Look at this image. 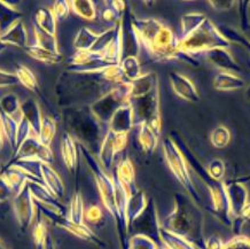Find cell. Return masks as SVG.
Masks as SVG:
<instances>
[{
    "mask_svg": "<svg viewBox=\"0 0 250 249\" xmlns=\"http://www.w3.org/2000/svg\"><path fill=\"white\" fill-rule=\"evenodd\" d=\"M109 68L103 73L95 74L63 71L55 84L58 104L62 108L91 106L111 88L117 86Z\"/></svg>",
    "mask_w": 250,
    "mask_h": 249,
    "instance_id": "6da1fadb",
    "label": "cell"
},
{
    "mask_svg": "<svg viewBox=\"0 0 250 249\" xmlns=\"http://www.w3.org/2000/svg\"><path fill=\"white\" fill-rule=\"evenodd\" d=\"M132 24L141 45L155 61H179L199 67V61L179 48V38L169 28L155 19H137L132 15Z\"/></svg>",
    "mask_w": 250,
    "mask_h": 249,
    "instance_id": "7a4b0ae2",
    "label": "cell"
},
{
    "mask_svg": "<svg viewBox=\"0 0 250 249\" xmlns=\"http://www.w3.org/2000/svg\"><path fill=\"white\" fill-rule=\"evenodd\" d=\"M173 199V210L161 228L186 239L197 249H205V217L201 209L183 193H174Z\"/></svg>",
    "mask_w": 250,
    "mask_h": 249,
    "instance_id": "3957f363",
    "label": "cell"
},
{
    "mask_svg": "<svg viewBox=\"0 0 250 249\" xmlns=\"http://www.w3.org/2000/svg\"><path fill=\"white\" fill-rule=\"evenodd\" d=\"M171 138L173 139V142L179 147L180 152L183 153L184 157H185L189 169H192V171L195 173L197 178L201 180L202 184L208 189L210 198H211V206L208 208L210 214L218 219L222 224L232 228L233 216L224 182H220V180H217L210 176L206 166L197 159L195 154L192 152V149L186 145V143L184 142L180 134L172 132L171 133Z\"/></svg>",
    "mask_w": 250,
    "mask_h": 249,
    "instance_id": "277c9868",
    "label": "cell"
},
{
    "mask_svg": "<svg viewBox=\"0 0 250 249\" xmlns=\"http://www.w3.org/2000/svg\"><path fill=\"white\" fill-rule=\"evenodd\" d=\"M65 132L72 137L77 145L84 146L93 155H98L107 131L91 111L90 106L62 108ZM108 126V125H107Z\"/></svg>",
    "mask_w": 250,
    "mask_h": 249,
    "instance_id": "5b68a950",
    "label": "cell"
},
{
    "mask_svg": "<svg viewBox=\"0 0 250 249\" xmlns=\"http://www.w3.org/2000/svg\"><path fill=\"white\" fill-rule=\"evenodd\" d=\"M231 47L229 42L222 35L219 29L208 16L188 37L179 39V48L184 53L189 55L208 52L213 48Z\"/></svg>",
    "mask_w": 250,
    "mask_h": 249,
    "instance_id": "8992f818",
    "label": "cell"
},
{
    "mask_svg": "<svg viewBox=\"0 0 250 249\" xmlns=\"http://www.w3.org/2000/svg\"><path fill=\"white\" fill-rule=\"evenodd\" d=\"M162 149L171 172L173 173V176L182 184L183 187L186 189L189 199L196 206H200V203L202 202V198L200 193L197 192L192 176H190L189 166L187 165L183 153L180 152L179 147L177 146V144L173 142L171 137H167L163 140Z\"/></svg>",
    "mask_w": 250,
    "mask_h": 249,
    "instance_id": "52a82bcc",
    "label": "cell"
},
{
    "mask_svg": "<svg viewBox=\"0 0 250 249\" xmlns=\"http://www.w3.org/2000/svg\"><path fill=\"white\" fill-rule=\"evenodd\" d=\"M78 149L86 161L91 172L93 173L95 184H97L99 193H100L104 208L111 215V217L115 218V216H116V203H115V182L113 176H110L108 171L103 168L99 160L90 150L82 145H78Z\"/></svg>",
    "mask_w": 250,
    "mask_h": 249,
    "instance_id": "ba28073f",
    "label": "cell"
},
{
    "mask_svg": "<svg viewBox=\"0 0 250 249\" xmlns=\"http://www.w3.org/2000/svg\"><path fill=\"white\" fill-rule=\"evenodd\" d=\"M129 103L132 106L134 125L146 123L157 134L161 136L162 121L160 111V88L159 86L149 93L138 98H129Z\"/></svg>",
    "mask_w": 250,
    "mask_h": 249,
    "instance_id": "9c48e42d",
    "label": "cell"
},
{
    "mask_svg": "<svg viewBox=\"0 0 250 249\" xmlns=\"http://www.w3.org/2000/svg\"><path fill=\"white\" fill-rule=\"evenodd\" d=\"M130 83V82H129ZM124 83L120 84L114 88H111L109 92H107L100 99L94 101L91 104V111L93 115L100 121L104 125H108L111 117L120 108L129 101L130 98V84Z\"/></svg>",
    "mask_w": 250,
    "mask_h": 249,
    "instance_id": "30bf717a",
    "label": "cell"
},
{
    "mask_svg": "<svg viewBox=\"0 0 250 249\" xmlns=\"http://www.w3.org/2000/svg\"><path fill=\"white\" fill-rule=\"evenodd\" d=\"M29 188L34 198L35 205L39 211L42 212L45 217L54 222L59 217L67 216V208L60 202L57 196H54L42 183L29 180Z\"/></svg>",
    "mask_w": 250,
    "mask_h": 249,
    "instance_id": "8fae6325",
    "label": "cell"
},
{
    "mask_svg": "<svg viewBox=\"0 0 250 249\" xmlns=\"http://www.w3.org/2000/svg\"><path fill=\"white\" fill-rule=\"evenodd\" d=\"M133 233V235L140 234L145 237L152 239L157 245L161 244V223L159 221V215H157L156 205L153 199H149L147 202L146 208L144 211L129 224V233Z\"/></svg>",
    "mask_w": 250,
    "mask_h": 249,
    "instance_id": "7c38bea8",
    "label": "cell"
},
{
    "mask_svg": "<svg viewBox=\"0 0 250 249\" xmlns=\"http://www.w3.org/2000/svg\"><path fill=\"white\" fill-rule=\"evenodd\" d=\"M15 161H38L42 165L51 166L54 161V155L51 147L42 145L38 136L32 133L20 145L15 153H13L9 162Z\"/></svg>",
    "mask_w": 250,
    "mask_h": 249,
    "instance_id": "4fadbf2b",
    "label": "cell"
},
{
    "mask_svg": "<svg viewBox=\"0 0 250 249\" xmlns=\"http://www.w3.org/2000/svg\"><path fill=\"white\" fill-rule=\"evenodd\" d=\"M13 210H14L15 218L18 221L20 228L25 232L35 221L38 210L30 188H29L28 182L15 193L14 198H13Z\"/></svg>",
    "mask_w": 250,
    "mask_h": 249,
    "instance_id": "5bb4252c",
    "label": "cell"
},
{
    "mask_svg": "<svg viewBox=\"0 0 250 249\" xmlns=\"http://www.w3.org/2000/svg\"><path fill=\"white\" fill-rule=\"evenodd\" d=\"M127 144V134L116 133L108 129L104 142L101 144L98 157L103 168L108 171L113 166L116 154L122 152Z\"/></svg>",
    "mask_w": 250,
    "mask_h": 249,
    "instance_id": "9a60e30c",
    "label": "cell"
},
{
    "mask_svg": "<svg viewBox=\"0 0 250 249\" xmlns=\"http://www.w3.org/2000/svg\"><path fill=\"white\" fill-rule=\"evenodd\" d=\"M122 46H123L122 59L127 57L138 58L141 42L133 28L132 14L126 11H125L123 18H122Z\"/></svg>",
    "mask_w": 250,
    "mask_h": 249,
    "instance_id": "2e32d148",
    "label": "cell"
},
{
    "mask_svg": "<svg viewBox=\"0 0 250 249\" xmlns=\"http://www.w3.org/2000/svg\"><path fill=\"white\" fill-rule=\"evenodd\" d=\"M224 184H225L226 194H228L233 221H234L241 214L243 208L248 205V191H247L245 184L239 182L238 179L228 180V182H224Z\"/></svg>",
    "mask_w": 250,
    "mask_h": 249,
    "instance_id": "e0dca14e",
    "label": "cell"
},
{
    "mask_svg": "<svg viewBox=\"0 0 250 249\" xmlns=\"http://www.w3.org/2000/svg\"><path fill=\"white\" fill-rule=\"evenodd\" d=\"M53 223L58 226V228H63V230L69 232V233H71L72 235H75V237L82 239V240L90 242V244L97 246L99 248H104V242L101 240V239L99 238L87 225L75 224V223L69 221L67 216L59 217L55 219Z\"/></svg>",
    "mask_w": 250,
    "mask_h": 249,
    "instance_id": "ac0fdd59",
    "label": "cell"
},
{
    "mask_svg": "<svg viewBox=\"0 0 250 249\" xmlns=\"http://www.w3.org/2000/svg\"><path fill=\"white\" fill-rule=\"evenodd\" d=\"M169 80L173 92L180 99L194 104L199 103L200 94L197 92L196 86L193 84V82L188 77H186L185 75L180 73H177V71H171L169 74Z\"/></svg>",
    "mask_w": 250,
    "mask_h": 249,
    "instance_id": "d6986e66",
    "label": "cell"
},
{
    "mask_svg": "<svg viewBox=\"0 0 250 249\" xmlns=\"http://www.w3.org/2000/svg\"><path fill=\"white\" fill-rule=\"evenodd\" d=\"M205 57L210 63L224 73L235 74L242 71L241 65L235 61V59L226 48H213V50L206 52Z\"/></svg>",
    "mask_w": 250,
    "mask_h": 249,
    "instance_id": "ffe728a7",
    "label": "cell"
},
{
    "mask_svg": "<svg viewBox=\"0 0 250 249\" xmlns=\"http://www.w3.org/2000/svg\"><path fill=\"white\" fill-rule=\"evenodd\" d=\"M134 126L133 109L129 101L124 104L111 117L108 129L116 133L127 134Z\"/></svg>",
    "mask_w": 250,
    "mask_h": 249,
    "instance_id": "44dd1931",
    "label": "cell"
},
{
    "mask_svg": "<svg viewBox=\"0 0 250 249\" xmlns=\"http://www.w3.org/2000/svg\"><path fill=\"white\" fill-rule=\"evenodd\" d=\"M0 41L2 44L13 45V46L27 48L28 47V31L22 20L16 21L7 30L0 35Z\"/></svg>",
    "mask_w": 250,
    "mask_h": 249,
    "instance_id": "7402d4cb",
    "label": "cell"
},
{
    "mask_svg": "<svg viewBox=\"0 0 250 249\" xmlns=\"http://www.w3.org/2000/svg\"><path fill=\"white\" fill-rule=\"evenodd\" d=\"M130 98H138L149 93L154 88L159 86V76L157 74L146 73L141 74L136 80L130 82Z\"/></svg>",
    "mask_w": 250,
    "mask_h": 249,
    "instance_id": "603a6c76",
    "label": "cell"
},
{
    "mask_svg": "<svg viewBox=\"0 0 250 249\" xmlns=\"http://www.w3.org/2000/svg\"><path fill=\"white\" fill-rule=\"evenodd\" d=\"M42 180L45 187L48 189L54 196L61 200L64 195V184L63 180L55 170L49 165H42Z\"/></svg>",
    "mask_w": 250,
    "mask_h": 249,
    "instance_id": "cb8c5ba5",
    "label": "cell"
},
{
    "mask_svg": "<svg viewBox=\"0 0 250 249\" xmlns=\"http://www.w3.org/2000/svg\"><path fill=\"white\" fill-rule=\"evenodd\" d=\"M78 145L68 132H64L61 139V154L64 166L69 171L75 172L78 166Z\"/></svg>",
    "mask_w": 250,
    "mask_h": 249,
    "instance_id": "d4e9b609",
    "label": "cell"
},
{
    "mask_svg": "<svg viewBox=\"0 0 250 249\" xmlns=\"http://www.w3.org/2000/svg\"><path fill=\"white\" fill-rule=\"evenodd\" d=\"M114 175L126 188L129 194H132L139 189L136 185V171H134V166L130 159H124L123 161H121L115 170Z\"/></svg>",
    "mask_w": 250,
    "mask_h": 249,
    "instance_id": "484cf974",
    "label": "cell"
},
{
    "mask_svg": "<svg viewBox=\"0 0 250 249\" xmlns=\"http://www.w3.org/2000/svg\"><path fill=\"white\" fill-rule=\"evenodd\" d=\"M21 115L30 124L32 132L38 136L41 131L42 116L41 107L38 103L34 99H28L21 104Z\"/></svg>",
    "mask_w": 250,
    "mask_h": 249,
    "instance_id": "4316f807",
    "label": "cell"
},
{
    "mask_svg": "<svg viewBox=\"0 0 250 249\" xmlns=\"http://www.w3.org/2000/svg\"><path fill=\"white\" fill-rule=\"evenodd\" d=\"M213 88L217 91H236L246 86L245 80L235 74L219 71L213 77Z\"/></svg>",
    "mask_w": 250,
    "mask_h": 249,
    "instance_id": "83f0119b",
    "label": "cell"
},
{
    "mask_svg": "<svg viewBox=\"0 0 250 249\" xmlns=\"http://www.w3.org/2000/svg\"><path fill=\"white\" fill-rule=\"evenodd\" d=\"M137 126H139V130H138V142H139L141 149H143L145 154L150 155L156 149L157 144H159L160 134H157L146 123H141Z\"/></svg>",
    "mask_w": 250,
    "mask_h": 249,
    "instance_id": "f1b7e54d",
    "label": "cell"
},
{
    "mask_svg": "<svg viewBox=\"0 0 250 249\" xmlns=\"http://www.w3.org/2000/svg\"><path fill=\"white\" fill-rule=\"evenodd\" d=\"M0 124H1L2 133H4L5 140L8 143L13 153L16 150V138H18V127L19 120L6 114L0 109Z\"/></svg>",
    "mask_w": 250,
    "mask_h": 249,
    "instance_id": "f546056e",
    "label": "cell"
},
{
    "mask_svg": "<svg viewBox=\"0 0 250 249\" xmlns=\"http://www.w3.org/2000/svg\"><path fill=\"white\" fill-rule=\"evenodd\" d=\"M35 25L49 35H57V19L51 8L39 7L36 11Z\"/></svg>",
    "mask_w": 250,
    "mask_h": 249,
    "instance_id": "4dcf8cb0",
    "label": "cell"
},
{
    "mask_svg": "<svg viewBox=\"0 0 250 249\" xmlns=\"http://www.w3.org/2000/svg\"><path fill=\"white\" fill-rule=\"evenodd\" d=\"M147 202L148 199L146 194H145L144 191H140V189H138L137 192L129 195L126 207V218L129 224L144 211V209L147 206Z\"/></svg>",
    "mask_w": 250,
    "mask_h": 249,
    "instance_id": "1f68e13d",
    "label": "cell"
},
{
    "mask_svg": "<svg viewBox=\"0 0 250 249\" xmlns=\"http://www.w3.org/2000/svg\"><path fill=\"white\" fill-rule=\"evenodd\" d=\"M22 13L9 2L0 1V31L5 32L19 20H22Z\"/></svg>",
    "mask_w": 250,
    "mask_h": 249,
    "instance_id": "d6a6232c",
    "label": "cell"
},
{
    "mask_svg": "<svg viewBox=\"0 0 250 249\" xmlns=\"http://www.w3.org/2000/svg\"><path fill=\"white\" fill-rule=\"evenodd\" d=\"M207 19V15L203 13H187L184 14L180 19V37L179 39H184L192 34L195 29L202 23Z\"/></svg>",
    "mask_w": 250,
    "mask_h": 249,
    "instance_id": "836d02e7",
    "label": "cell"
},
{
    "mask_svg": "<svg viewBox=\"0 0 250 249\" xmlns=\"http://www.w3.org/2000/svg\"><path fill=\"white\" fill-rule=\"evenodd\" d=\"M25 52L29 57L37 60L39 62H44L47 64H57L60 63L62 61V54L61 53H53V52L45 50V48L39 47L38 45H28L25 48Z\"/></svg>",
    "mask_w": 250,
    "mask_h": 249,
    "instance_id": "e575fe53",
    "label": "cell"
},
{
    "mask_svg": "<svg viewBox=\"0 0 250 249\" xmlns=\"http://www.w3.org/2000/svg\"><path fill=\"white\" fill-rule=\"evenodd\" d=\"M161 244L167 249H197L193 244H190L188 240L184 239L180 235H177L172 232L164 230L161 228L160 232Z\"/></svg>",
    "mask_w": 250,
    "mask_h": 249,
    "instance_id": "d590c367",
    "label": "cell"
},
{
    "mask_svg": "<svg viewBox=\"0 0 250 249\" xmlns=\"http://www.w3.org/2000/svg\"><path fill=\"white\" fill-rule=\"evenodd\" d=\"M98 38L99 34L92 31L90 28L83 27L78 30L74 39V46L77 51H91Z\"/></svg>",
    "mask_w": 250,
    "mask_h": 249,
    "instance_id": "8d00e7d4",
    "label": "cell"
},
{
    "mask_svg": "<svg viewBox=\"0 0 250 249\" xmlns=\"http://www.w3.org/2000/svg\"><path fill=\"white\" fill-rule=\"evenodd\" d=\"M69 2H70L71 11L80 18L87 21H93L97 18V8L91 0H74Z\"/></svg>",
    "mask_w": 250,
    "mask_h": 249,
    "instance_id": "74e56055",
    "label": "cell"
},
{
    "mask_svg": "<svg viewBox=\"0 0 250 249\" xmlns=\"http://www.w3.org/2000/svg\"><path fill=\"white\" fill-rule=\"evenodd\" d=\"M107 6L101 12V19L106 22H120L126 11L124 1H106Z\"/></svg>",
    "mask_w": 250,
    "mask_h": 249,
    "instance_id": "f35d334b",
    "label": "cell"
},
{
    "mask_svg": "<svg viewBox=\"0 0 250 249\" xmlns=\"http://www.w3.org/2000/svg\"><path fill=\"white\" fill-rule=\"evenodd\" d=\"M67 217L69 218V221L75 223V224H85V209L83 198H82L81 193H75V195L72 196Z\"/></svg>",
    "mask_w": 250,
    "mask_h": 249,
    "instance_id": "ab89813d",
    "label": "cell"
},
{
    "mask_svg": "<svg viewBox=\"0 0 250 249\" xmlns=\"http://www.w3.org/2000/svg\"><path fill=\"white\" fill-rule=\"evenodd\" d=\"M15 75L18 77L20 84H22L23 86L27 87L28 90H30L31 92H36L38 91V81L37 77L35 76V74L32 73L30 68H28L24 64H19L16 67Z\"/></svg>",
    "mask_w": 250,
    "mask_h": 249,
    "instance_id": "60d3db41",
    "label": "cell"
},
{
    "mask_svg": "<svg viewBox=\"0 0 250 249\" xmlns=\"http://www.w3.org/2000/svg\"><path fill=\"white\" fill-rule=\"evenodd\" d=\"M34 34L36 39V45H38L39 47L45 48V50L53 52V53H60L58 46L57 37L53 35H49L47 32L42 31V29L34 25Z\"/></svg>",
    "mask_w": 250,
    "mask_h": 249,
    "instance_id": "b9f144b4",
    "label": "cell"
},
{
    "mask_svg": "<svg viewBox=\"0 0 250 249\" xmlns=\"http://www.w3.org/2000/svg\"><path fill=\"white\" fill-rule=\"evenodd\" d=\"M55 133H57V123H55V121L49 116L42 117L41 131H39L38 134V138L42 145L48 147L51 146L55 137Z\"/></svg>",
    "mask_w": 250,
    "mask_h": 249,
    "instance_id": "7bdbcfd3",
    "label": "cell"
},
{
    "mask_svg": "<svg viewBox=\"0 0 250 249\" xmlns=\"http://www.w3.org/2000/svg\"><path fill=\"white\" fill-rule=\"evenodd\" d=\"M120 65L125 78L129 82L136 80L141 75L140 62L137 57H127L122 59Z\"/></svg>",
    "mask_w": 250,
    "mask_h": 249,
    "instance_id": "ee69618b",
    "label": "cell"
},
{
    "mask_svg": "<svg viewBox=\"0 0 250 249\" xmlns=\"http://www.w3.org/2000/svg\"><path fill=\"white\" fill-rule=\"evenodd\" d=\"M219 31L222 32V35L229 42V44H238L240 46H242L246 51H248L250 54V39L247 38L245 35L240 34L238 30L233 29L229 25H224L219 29Z\"/></svg>",
    "mask_w": 250,
    "mask_h": 249,
    "instance_id": "f6af8a7d",
    "label": "cell"
},
{
    "mask_svg": "<svg viewBox=\"0 0 250 249\" xmlns=\"http://www.w3.org/2000/svg\"><path fill=\"white\" fill-rule=\"evenodd\" d=\"M0 109L4 113L15 117L16 114L21 115V103L14 93H7L0 98Z\"/></svg>",
    "mask_w": 250,
    "mask_h": 249,
    "instance_id": "bcb514c9",
    "label": "cell"
},
{
    "mask_svg": "<svg viewBox=\"0 0 250 249\" xmlns=\"http://www.w3.org/2000/svg\"><path fill=\"white\" fill-rule=\"evenodd\" d=\"M210 142L215 148H225L231 143V132L228 127L224 125L216 126L210 134Z\"/></svg>",
    "mask_w": 250,
    "mask_h": 249,
    "instance_id": "7dc6e473",
    "label": "cell"
},
{
    "mask_svg": "<svg viewBox=\"0 0 250 249\" xmlns=\"http://www.w3.org/2000/svg\"><path fill=\"white\" fill-rule=\"evenodd\" d=\"M34 241L36 245V248L37 249H45L46 246V240H47L48 233L47 228H46L44 219L39 218L37 223H36V226L34 228Z\"/></svg>",
    "mask_w": 250,
    "mask_h": 249,
    "instance_id": "c3c4849f",
    "label": "cell"
},
{
    "mask_svg": "<svg viewBox=\"0 0 250 249\" xmlns=\"http://www.w3.org/2000/svg\"><path fill=\"white\" fill-rule=\"evenodd\" d=\"M157 244L145 235L136 234L129 239L127 249H157Z\"/></svg>",
    "mask_w": 250,
    "mask_h": 249,
    "instance_id": "681fc988",
    "label": "cell"
},
{
    "mask_svg": "<svg viewBox=\"0 0 250 249\" xmlns=\"http://www.w3.org/2000/svg\"><path fill=\"white\" fill-rule=\"evenodd\" d=\"M34 133L30 124L22 115L19 117V127H18V138H16V149L19 148L20 145L28 138L29 136ZM15 153V152H14Z\"/></svg>",
    "mask_w": 250,
    "mask_h": 249,
    "instance_id": "f907efd6",
    "label": "cell"
},
{
    "mask_svg": "<svg viewBox=\"0 0 250 249\" xmlns=\"http://www.w3.org/2000/svg\"><path fill=\"white\" fill-rule=\"evenodd\" d=\"M52 11L54 13L57 21H63L68 18L71 12L70 2L67 1V0H58V1L54 2Z\"/></svg>",
    "mask_w": 250,
    "mask_h": 249,
    "instance_id": "816d5d0a",
    "label": "cell"
},
{
    "mask_svg": "<svg viewBox=\"0 0 250 249\" xmlns=\"http://www.w3.org/2000/svg\"><path fill=\"white\" fill-rule=\"evenodd\" d=\"M207 170H208L210 176L213 177V178L217 180L223 182V177L225 175V163H224L223 160L220 159L212 160V161L209 163Z\"/></svg>",
    "mask_w": 250,
    "mask_h": 249,
    "instance_id": "f5cc1de1",
    "label": "cell"
},
{
    "mask_svg": "<svg viewBox=\"0 0 250 249\" xmlns=\"http://www.w3.org/2000/svg\"><path fill=\"white\" fill-rule=\"evenodd\" d=\"M224 249H250V239L245 235H235L224 244Z\"/></svg>",
    "mask_w": 250,
    "mask_h": 249,
    "instance_id": "db71d44e",
    "label": "cell"
},
{
    "mask_svg": "<svg viewBox=\"0 0 250 249\" xmlns=\"http://www.w3.org/2000/svg\"><path fill=\"white\" fill-rule=\"evenodd\" d=\"M104 219V212L99 206H91L85 210V221L91 224H99Z\"/></svg>",
    "mask_w": 250,
    "mask_h": 249,
    "instance_id": "11a10c76",
    "label": "cell"
},
{
    "mask_svg": "<svg viewBox=\"0 0 250 249\" xmlns=\"http://www.w3.org/2000/svg\"><path fill=\"white\" fill-rule=\"evenodd\" d=\"M20 83L15 73L0 69V88L15 86Z\"/></svg>",
    "mask_w": 250,
    "mask_h": 249,
    "instance_id": "9f6ffc18",
    "label": "cell"
},
{
    "mask_svg": "<svg viewBox=\"0 0 250 249\" xmlns=\"http://www.w3.org/2000/svg\"><path fill=\"white\" fill-rule=\"evenodd\" d=\"M208 2L215 11L218 12L229 11L236 4V1H232V0H210Z\"/></svg>",
    "mask_w": 250,
    "mask_h": 249,
    "instance_id": "6f0895ef",
    "label": "cell"
},
{
    "mask_svg": "<svg viewBox=\"0 0 250 249\" xmlns=\"http://www.w3.org/2000/svg\"><path fill=\"white\" fill-rule=\"evenodd\" d=\"M13 193L14 192L12 191V188L9 187V185L6 183V180L2 178L1 175H0V205L11 199Z\"/></svg>",
    "mask_w": 250,
    "mask_h": 249,
    "instance_id": "680465c9",
    "label": "cell"
},
{
    "mask_svg": "<svg viewBox=\"0 0 250 249\" xmlns=\"http://www.w3.org/2000/svg\"><path fill=\"white\" fill-rule=\"evenodd\" d=\"M205 249H224V242L219 237L212 235V237L206 239Z\"/></svg>",
    "mask_w": 250,
    "mask_h": 249,
    "instance_id": "91938a15",
    "label": "cell"
},
{
    "mask_svg": "<svg viewBox=\"0 0 250 249\" xmlns=\"http://www.w3.org/2000/svg\"><path fill=\"white\" fill-rule=\"evenodd\" d=\"M4 142H5V137H4V133H2L1 124H0V149H1L2 146H4Z\"/></svg>",
    "mask_w": 250,
    "mask_h": 249,
    "instance_id": "94428289",
    "label": "cell"
},
{
    "mask_svg": "<svg viewBox=\"0 0 250 249\" xmlns=\"http://www.w3.org/2000/svg\"><path fill=\"white\" fill-rule=\"evenodd\" d=\"M239 180V182H241V183H243V184H245V182H248V180H250V175H248V176H245V177H240V178H236Z\"/></svg>",
    "mask_w": 250,
    "mask_h": 249,
    "instance_id": "6125c7cd",
    "label": "cell"
},
{
    "mask_svg": "<svg viewBox=\"0 0 250 249\" xmlns=\"http://www.w3.org/2000/svg\"><path fill=\"white\" fill-rule=\"evenodd\" d=\"M0 35H1V31H0ZM5 48H6V45H5V44H2L1 41H0V52L4 51Z\"/></svg>",
    "mask_w": 250,
    "mask_h": 249,
    "instance_id": "be15d7a7",
    "label": "cell"
},
{
    "mask_svg": "<svg viewBox=\"0 0 250 249\" xmlns=\"http://www.w3.org/2000/svg\"><path fill=\"white\" fill-rule=\"evenodd\" d=\"M0 249H8L6 246L4 245V242H2L1 240H0Z\"/></svg>",
    "mask_w": 250,
    "mask_h": 249,
    "instance_id": "e7e4bbea",
    "label": "cell"
},
{
    "mask_svg": "<svg viewBox=\"0 0 250 249\" xmlns=\"http://www.w3.org/2000/svg\"><path fill=\"white\" fill-rule=\"evenodd\" d=\"M157 249H167V248L164 247L163 245H160V246H157Z\"/></svg>",
    "mask_w": 250,
    "mask_h": 249,
    "instance_id": "03108f58",
    "label": "cell"
},
{
    "mask_svg": "<svg viewBox=\"0 0 250 249\" xmlns=\"http://www.w3.org/2000/svg\"><path fill=\"white\" fill-rule=\"evenodd\" d=\"M2 170H4V168H2L1 163H0V173H1V172H2Z\"/></svg>",
    "mask_w": 250,
    "mask_h": 249,
    "instance_id": "003e7915",
    "label": "cell"
}]
</instances>
